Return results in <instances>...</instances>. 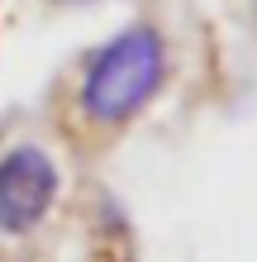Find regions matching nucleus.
Instances as JSON below:
<instances>
[{
    "mask_svg": "<svg viewBox=\"0 0 257 262\" xmlns=\"http://www.w3.org/2000/svg\"><path fill=\"white\" fill-rule=\"evenodd\" d=\"M167 81V43L153 24H129L100 43L81 67V110L96 124H129Z\"/></svg>",
    "mask_w": 257,
    "mask_h": 262,
    "instance_id": "nucleus-1",
    "label": "nucleus"
},
{
    "mask_svg": "<svg viewBox=\"0 0 257 262\" xmlns=\"http://www.w3.org/2000/svg\"><path fill=\"white\" fill-rule=\"evenodd\" d=\"M57 162L38 143H14L0 152V234H34L57 205Z\"/></svg>",
    "mask_w": 257,
    "mask_h": 262,
    "instance_id": "nucleus-2",
    "label": "nucleus"
},
{
    "mask_svg": "<svg viewBox=\"0 0 257 262\" xmlns=\"http://www.w3.org/2000/svg\"><path fill=\"white\" fill-rule=\"evenodd\" d=\"M67 5H90V0H67Z\"/></svg>",
    "mask_w": 257,
    "mask_h": 262,
    "instance_id": "nucleus-3",
    "label": "nucleus"
}]
</instances>
